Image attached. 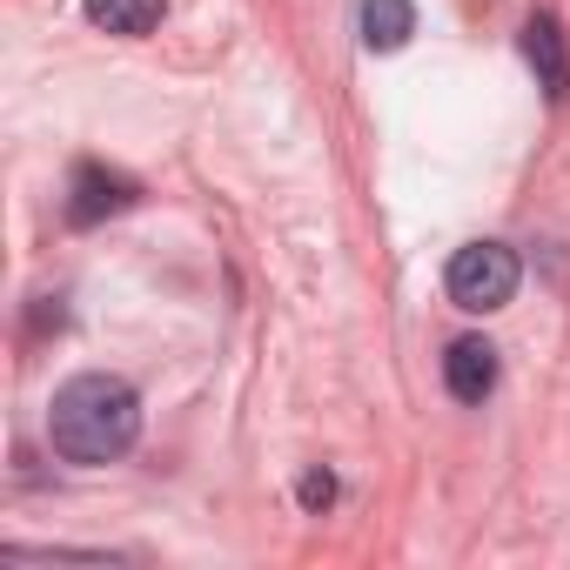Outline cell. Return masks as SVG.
I'll return each instance as SVG.
<instances>
[{
    "label": "cell",
    "instance_id": "1",
    "mask_svg": "<svg viewBox=\"0 0 570 570\" xmlns=\"http://www.w3.org/2000/svg\"><path fill=\"white\" fill-rule=\"evenodd\" d=\"M135 436H141V396L108 370L68 376L48 403V443L61 463H81V470L115 463L135 450Z\"/></svg>",
    "mask_w": 570,
    "mask_h": 570
},
{
    "label": "cell",
    "instance_id": "2",
    "mask_svg": "<svg viewBox=\"0 0 570 570\" xmlns=\"http://www.w3.org/2000/svg\"><path fill=\"white\" fill-rule=\"evenodd\" d=\"M517 282H523L517 248H503V242H470V248H456V255H450L443 289H450V303H456V309L490 316V309H503V303L517 296Z\"/></svg>",
    "mask_w": 570,
    "mask_h": 570
},
{
    "label": "cell",
    "instance_id": "3",
    "mask_svg": "<svg viewBox=\"0 0 570 570\" xmlns=\"http://www.w3.org/2000/svg\"><path fill=\"white\" fill-rule=\"evenodd\" d=\"M135 175H121V168H101V161H81L75 168V181H68V222L75 228H95V222H108V215H121V208H135Z\"/></svg>",
    "mask_w": 570,
    "mask_h": 570
},
{
    "label": "cell",
    "instance_id": "4",
    "mask_svg": "<svg viewBox=\"0 0 570 570\" xmlns=\"http://www.w3.org/2000/svg\"><path fill=\"white\" fill-rule=\"evenodd\" d=\"M523 61H530V75H537V88L563 108V101H570V35H563L557 14H530V21H523Z\"/></svg>",
    "mask_w": 570,
    "mask_h": 570
},
{
    "label": "cell",
    "instance_id": "5",
    "mask_svg": "<svg viewBox=\"0 0 570 570\" xmlns=\"http://www.w3.org/2000/svg\"><path fill=\"white\" fill-rule=\"evenodd\" d=\"M443 383H450L456 403H483V396L497 390V350H490L483 336H456V343L443 350Z\"/></svg>",
    "mask_w": 570,
    "mask_h": 570
},
{
    "label": "cell",
    "instance_id": "6",
    "mask_svg": "<svg viewBox=\"0 0 570 570\" xmlns=\"http://www.w3.org/2000/svg\"><path fill=\"white\" fill-rule=\"evenodd\" d=\"M416 35V0H363V48L396 55Z\"/></svg>",
    "mask_w": 570,
    "mask_h": 570
},
{
    "label": "cell",
    "instance_id": "7",
    "mask_svg": "<svg viewBox=\"0 0 570 570\" xmlns=\"http://www.w3.org/2000/svg\"><path fill=\"white\" fill-rule=\"evenodd\" d=\"M81 8L101 35H121V41H135L161 21V0H81Z\"/></svg>",
    "mask_w": 570,
    "mask_h": 570
},
{
    "label": "cell",
    "instance_id": "8",
    "mask_svg": "<svg viewBox=\"0 0 570 570\" xmlns=\"http://www.w3.org/2000/svg\"><path fill=\"white\" fill-rule=\"evenodd\" d=\"M296 497H303V510H330V503H336V476H330V470H309Z\"/></svg>",
    "mask_w": 570,
    "mask_h": 570
}]
</instances>
